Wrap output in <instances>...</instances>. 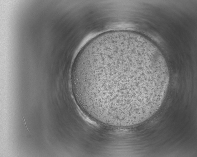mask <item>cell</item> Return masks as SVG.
<instances>
[{"label": "cell", "instance_id": "obj_1", "mask_svg": "<svg viewBox=\"0 0 197 157\" xmlns=\"http://www.w3.org/2000/svg\"><path fill=\"white\" fill-rule=\"evenodd\" d=\"M89 62L85 69L119 78L88 80L83 83L88 94L119 80L89 100L95 112L106 117L127 119L150 112L167 84V74L158 57L137 45H109L96 53Z\"/></svg>", "mask_w": 197, "mask_h": 157}]
</instances>
